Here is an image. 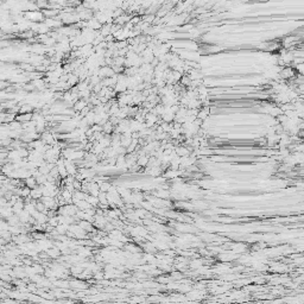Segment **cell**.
Listing matches in <instances>:
<instances>
[{
    "instance_id": "obj_8",
    "label": "cell",
    "mask_w": 304,
    "mask_h": 304,
    "mask_svg": "<svg viewBox=\"0 0 304 304\" xmlns=\"http://www.w3.org/2000/svg\"><path fill=\"white\" fill-rule=\"evenodd\" d=\"M51 32V29L43 21L39 24V31H38V35H49Z\"/></svg>"
},
{
    "instance_id": "obj_14",
    "label": "cell",
    "mask_w": 304,
    "mask_h": 304,
    "mask_svg": "<svg viewBox=\"0 0 304 304\" xmlns=\"http://www.w3.org/2000/svg\"><path fill=\"white\" fill-rule=\"evenodd\" d=\"M49 257H51V258H57V257H59V254H61V251L57 248V247H52L51 250H49L48 252H45Z\"/></svg>"
},
{
    "instance_id": "obj_2",
    "label": "cell",
    "mask_w": 304,
    "mask_h": 304,
    "mask_svg": "<svg viewBox=\"0 0 304 304\" xmlns=\"http://www.w3.org/2000/svg\"><path fill=\"white\" fill-rule=\"evenodd\" d=\"M41 139L46 144V145H50V146H54L57 141L55 140V134L54 133H50V132H44V133H42V136H41Z\"/></svg>"
},
{
    "instance_id": "obj_9",
    "label": "cell",
    "mask_w": 304,
    "mask_h": 304,
    "mask_svg": "<svg viewBox=\"0 0 304 304\" xmlns=\"http://www.w3.org/2000/svg\"><path fill=\"white\" fill-rule=\"evenodd\" d=\"M148 161H150V157H148L147 155H145V156H139V157H138V161H137V165H138V166H147Z\"/></svg>"
},
{
    "instance_id": "obj_7",
    "label": "cell",
    "mask_w": 304,
    "mask_h": 304,
    "mask_svg": "<svg viewBox=\"0 0 304 304\" xmlns=\"http://www.w3.org/2000/svg\"><path fill=\"white\" fill-rule=\"evenodd\" d=\"M115 166H116V168H119V169H121V168H125V169H127V166H126V156H124V155L118 156Z\"/></svg>"
},
{
    "instance_id": "obj_17",
    "label": "cell",
    "mask_w": 304,
    "mask_h": 304,
    "mask_svg": "<svg viewBox=\"0 0 304 304\" xmlns=\"http://www.w3.org/2000/svg\"><path fill=\"white\" fill-rule=\"evenodd\" d=\"M30 194H31V189H30L29 187H24V188H21V197H23V198L30 197Z\"/></svg>"
},
{
    "instance_id": "obj_5",
    "label": "cell",
    "mask_w": 304,
    "mask_h": 304,
    "mask_svg": "<svg viewBox=\"0 0 304 304\" xmlns=\"http://www.w3.org/2000/svg\"><path fill=\"white\" fill-rule=\"evenodd\" d=\"M19 216V220H20V222L23 223V225H26V223H29V221H30V219H31V214H30L29 211H26V210H23L20 214L18 215Z\"/></svg>"
},
{
    "instance_id": "obj_18",
    "label": "cell",
    "mask_w": 304,
    "mask_h": 304,
    "mask_svg": "<svg viewBox=\"0 0 304 304\" xmlns=\"http://www.w3.org/2000/svg\"><path fill=\"white\" fill-rule=\"evenodd\" d=\"M178 170H168L166 172H165V177H169V178H173V177H176V176H178V173L179 172H177Z\"/></svg>"
},
{
    "instance_id": "obj_23",
    "label": "cell",
    "mask_w": 304,
    "mask_h": 304,
    "mask_svg": "<svg viewBox=\"0 0 304 304\" xmlns=\"http://www.w3.org/2000/svg\"><path fill=\"white\" fill-rule=\"evenodd\" d=\"M5 303H6V304H13L14 300H12V299H11V300H10V299H6V300H4V304H5Z\"/></svg>"
},
{
    "instance_id": "obj_20",
    "label": "cell",
    "mask_w": 304,
    "mask_h": 304,
    "mask_svg": "<svg viewBox=\"0 0 304 304\" xmlns=\"http://www.w3.org/2000/svg\"><path fill=\"white\" fill-rule=\"evenodd\" d=\"M93 277H94L96 280H101V279L105 278V273H102V272H100V271H96V272L94 273Z\"/></svg>"
},
{
    "instance_id": "obj_3",
    "label": "cell",
    "mask_w": 304,
    "mask_h": 304,
    "mask_svg": "<svg viewBox=\"0 0 304 304\" xmlns=\"http://www.w3.org/2000/svg\"><path fill=\"white\" fill-rule=\"evenodd\" d=\"M78 225L81 226L82 229H84L87 233H96V230L93 228V223L89 222V221H86V220H81L78 222Z\"/></svg>"
},
{
    "instance_id": "obj_19",
    "label": "cell",
    "mask_w": 304,
    "mask_h": 304,
    "mask_svg": "<svg viewBox=\"0 0 304 304\" xmlns=\"http://www.w3.org/2000/svg\"><path fill=\"white\" fill-rule=\"evenodd\" d=\"M0 228H1V232L9 230L10 229V225L7 222V220H1V223H0Z\"/></svg>"
},
{
    "instance_id": "obj_13",
    "label": "cell",
    "mask_w": 304,
    "mask_h": 304,
    "mask_svg": "<svg viewBox=\"0 0 304 304\" xmlns=\"http://www.w3.org/2000/svg\"><path fill=\"white\" fill-rule=\"evenodd\" d=\"M126 251L130 252V253H132V254H137V253L140 252V248H138L134 244H127V245H126Z\"/></svg>"
},
{
    "instance_id": "obj_22",
    "label": "cell",
    "mask_w": 304,
    "mask_h": 304,
    "mask_svg": "<svg viewBox=\"0 0 304 304\" xmlns=\"http://www.w3.org/2000/svg\"><path fill=\"white\" fill-rule=\"evenodd\" d=\"M156 195L159 196V197H163V198H165V197L169 196V194H168L166 191H164V190H158V191L156 193Z\"/></svg>"
},
{
    "instance_id": "obj_11",
    "label": "cell",
    "mask_w": 304,
    "mask_h": 304,
    "mask_svg": "<svg viewBox=\"0 0 304 304\" xmlns=\"http://www.w3.org/2000/svg\"><path fill=\"white\" fill-rule=\"evenodd\" d=\"M25 186L29 187L30 189H35L37 187V181L35 177H29L27 179H25Z\"/></svg>"
},
{
    "instance_id": "obj_10",
    "label": "cell",
    "mask_w": 304,
    "mask_h": 304,
    "mask_svg": "<svg viewBox=\"0 0 304 304\" xmlns=\"http://www.w3.org/2000/svg\"><path fill=\"white\" fill-rule=\"evenodd\" d=\"M86 201H87L90 206H92V207H94V208H96V207L100 204L99 197H95V196H92V195H88V197H87Z\"/></svg>"
},
{
    "instance_id": "obj_16",
    "label": "cell",
    "mask_w": 304,
    "mask_h": 304,
    "mask_svg": "<svg viewBox=\"0 0 304 304\" xmlns=\"http://www.w3.org/2000/svg\"><path fill=\"white\" fill-rule=\"evenodd\" d=\"M48 225H49V226H51V227H54V228H56V227L59 225V219H58V215H57V216H54V218H50V219H49V222H48Z\"/></svg>"
},
{
    "instance_id": "obj_1",
    "label": "cell",
    "mask_w": 304,
    "mask_h": 304,
    "mask_svg": "<svg viewBox=\"0 0 304 304\" xmlns=\"http://www.w3.org/2000/svg\"><path fill=\"white\" fill-rule=\"evenodd\" d=\"M64 164L67 168V171L70 176H76L78 173V170L76 168V163L74 161H69V159H64Z\"/></svg>"
},
{
    "instance_id": "obj_21",
    "label": "cell",
    "mask_w": 304,
    "mask_h": 304,
    "mask_svg": "<svg viewBox=\"0 0 304 304\" xmlns=\"http://www.w3.org/2000/svg\"><path fill=\"white\" fill-rule=\"evenodd\" d=\"M34 267H35V271H36V273L37 275H42V273L44 272V268L41 266V265H37V264H34L32 265Z\"/></svg>"
},
{
    "instance_id": "obj_4",
    "label": "cell",
    "mask_w": 304,
    "mask_h": 304,
    "mask_svg": "<svg viewBox=\"0 0 304 304\" xmlns=\"http://www.w3.org/2000/svg\"><path fill=\"white\" fill-rule=\"evenodd\" d=\"M102 26H103V25H101V24L98 21V19H96V18H92L90 20H88V21H87V27H88V29L94 30V31L101 30V29H102Z\"/></svg>"
},
{
    "instance_id": "obj_15",
    "label": "cell",
    "mask_w": 304,
    "mask_h": 304,
    "mask_svg": "<svg viewBox=\"0 0 304 304\" xmlns=\"http://www.w3.org/2000/svg\"><path fill=\"white\" fill-rule=\"evenodd\" d=\"M99 186H100V190L103 191V193H108L109 189H111V187H112V184L107 183V182H100Z\"/></svg>"
},
{
    "instance_id": "obj_6",
    "label": "cell",
    "mask_w": 304,
    "mask_h": 304,
    "mask_svg": "<svg viewBox=\"0 0 304 304\" xmlns=\"http://www.w3.org/2000/svg\"><path fill=\"white\" fill-rule=\"evenodd\" d=\"M87 105H88V102L86 101V100H83V99H80L78 101H76V103L74 105V111L75 112H81L83 108H86L87 107Z\"/></svg>"
},
{
    "instance_id": "obj_12",
    "label": "cell",
    "mask_w": 304,
    "mask_h": 304,
    "mask_svg": "<svg viewBox=\"0 0 304 304\" xmlns=\"http://www.w3.org/2000/svg\"><path fill=\"white\" fill-rule=\"evenodd\" d=\"M175 151H176V153L178 155V157H187V156H189V150L186 148V147H176Z\"/></svg>"
}]
</instances>
